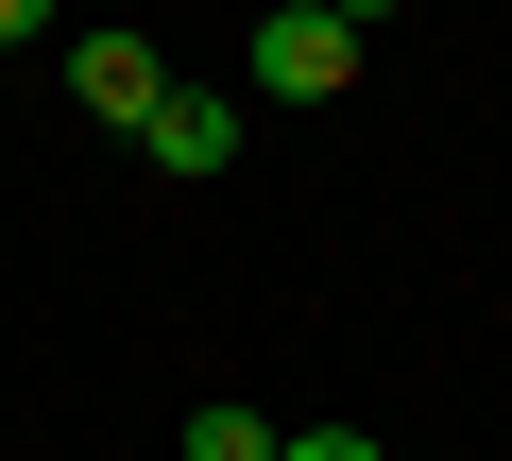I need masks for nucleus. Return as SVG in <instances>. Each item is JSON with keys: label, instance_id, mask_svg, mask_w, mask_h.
I'll return each instance as SVG.
<instances>
[{"label": "nucleus", "instance_id": "obj_3", "mask_svg": "<svg viewBox=\"0 0 512 461\" xmlns=\"http://www.w3.org/2000/svg\"><path fill=\"white\" fill-rule=\"evenodd\" d=\"M137 154H154V171H188V188H205V171H239V86H171Z\"/></svg>", "mask_w": 512, "mask_h": 461}, {"label": "nucleus", "instance_id": "obj_1", "mask_svg": "<svg viewBox=\"0 0 512 461\" xmlns=\"http://www.w3.org/2000/svg\"><path fill=\"white\" fill-rule=\"evenodd\" d=\"M239 69H256V103H342V86H359V35L325 18V0H274Z\"/></svg>", "mask_w": 512, "mask_h": 461}, {"label": "nucleus", "instance_id": "obj_7", "mask_svg": "<svg viewBox=\"0 0 512 461\" xmlns=\"http://www.w3.org/2000/svg\"><path fill=\"white\" fill-rule=\"evenodd\" d=\"M325 18H342V35H376V18H393V0H325Z\"/></svg>", "mask_w": 512, "mask_h": 461}, {"label": "nucleus", "instance_id": "obj_5", "mask_svg": "<svg viewBox=\"0 0 512 461\" xmlns=\"http://www.w3.org/2000/svg\"><path fill=\"white\" fill-rule=\"evenodd\" d=\"M274 461H376V427H291Z\"/></svg>", "mask_w": 512, "mask_h": 461}, {"label": "nucleus", "instance_id": "obj_4", "mask_svg": "<svg viewBox=\"0 0 512 461\" xmlns=\"http://www.w3.org/2000/svg\"><path fill=\"white\" fill-rule=\"evenodd\" d=\"M274 444H291L274 410H188V461H274Z\"/></svg>", "mask_w": 512, "mask_h": 461}, {"label": "nucleus", "instance_id": "obj_2", "mask_svg": "<svg viewBox=\"0 0 512 461\" xmlns=\"http://www.w3.org/2000/svg\"><path fill=\"white\" fill-rule=\"evenodd\" d=\"M69 103L103 120V137H154V103H171V69H154V35H69Z\"/></svg>", "mask_w": 512, "mask_h": 461}, {"label": "nucleus", "instance_id": "obj_6", "mask_svg": "<svg viewBox=\"0 0 512 461\" xmlns=\"http://www.w3.org/2000/svg\"><path fill=\"white\" fill-rule=\"evenodd\" d=\"M35 35H52V0H0V52H35Z\"/></svg>", "mask_w": 512, "mask_h": 461}]
</instances>
